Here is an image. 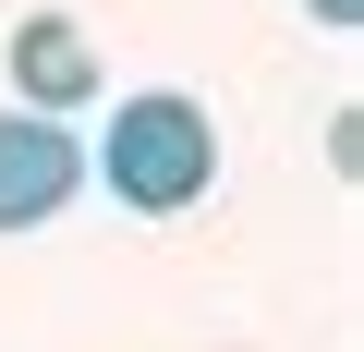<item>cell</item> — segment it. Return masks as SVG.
I'll use <instances>...</instances> for the list:
<instances>
[{
  "mask_svg": "<svg viewBox=\"0 0 364 352\" xmlns=\"http://www.w3.org/2000/svg\"><path fill=\"white\" fill-rule=\"evenodd\" d=\"M97 170H109V195H122V207L170 219V207H195V195L219 183V122L182 97V85H146V97H122V110H109Z\"/></svg>",
  "mask_w": 364,
  "mask_h": 352,
  "instance_id": "obj_1",
  "label": "cell"
},
{
  "mask_svg": "<svg viewBox=\"0 0 364 352\" xmlns=\"http://www.w3.org/2000/svg\"><path fill=\"white\" fill-rule=\"evenodd\" d=\"M316 13H328V25H352V0H316Z\"/></svg>",
  "mask_w": 364,
  "mask_h": 352,
  "instance_id": "obj_4",
  "label": "cell"
},
{
  "mask_svg": "<svg viewBox=\"0 0 364 352\" xmlns=\"http://www.w3.org/2000/svg\"><path fill=\"white\" fill-rule=\"evenodd\" d=\"M13 97L49 122V110H85L97 97V37L73 25V13H25L13 25Z\"/></svg>",
  "mask_w": 364,
  "mask_h": 352,
  "instance_id": "obj_3",
  "label": "cell"
},
{
  "mask_svg": "<svg viewBox=\"0 0 364 352\" xmlns=\"http://www.w3.org/2000/svg\"><path fill=\"white\" fill-rule=\"evenodd\" d=\"M73 183H85V146H73L61 122H0V231L61 219Z\"/></svg>",
  "mask_w": 364,
  "mask_h": 352,
  "instance_id": "obj_2",
  "label": "cell"
}]
</instances>
